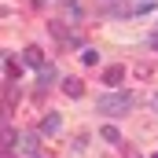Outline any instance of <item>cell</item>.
Segmentation results:
<instances>
[{
	"instance_id": "cell-6",
	"label": "cell",
	"mask_w": 158,
	"mask_h": 158,
	"mask_svg": "<svg viewBox=\"0 0 158 158\" xmlns=\"http://www.w3.org/2000/svg\"><path fill=\"white\" fill-rule=\"evenodd\" d=\"M121 74H125L121 66H110V70L103 74V85H107V88H118V81H121Z\"/></svg>"
},
{
	"instance_id": "cell-10",
	"label": "cell",
	"mask_w": 158,
	"mask_h": 158,
	"mask_svg": "<svg viewBox=\"0 0 158 158\" xmlns=\"http://www.w3.org/2000/svg\"><path fill=\"white\" fill-rule=\"evenodd\" d=\"M66 19H81V4H77V0L66 4Z\"/></svg>"
},
{
	"instance_id": "cell-2",
	"label": "cell",
	"mask_w": 158,
	"mask_h": 158,
	"mask_svg": "<svg viewBox=\"0 0 158 158\" xmlns=\"http://www.w3.org/2000/svg\"><path fill=\"white\" fill-rule=\"evenodd\" d=\"M22 63H26V66H44V55H40V48L37 44H30V48H26V52H22Z\"/></svg>"
},
{
	"instance_id": "cell-1",
	"label": "cell",
	"mask_w": 158,
	"mask_h": 158,
	"mask_svg": "<svg viewBox=\"0 0 158 158\" xmlns=\"http://www.w3.org/2000/svg\"><path fill=\"white\" fill-rule=\"evenodd\" d=\"M129 107H136V92H103L96 99V110L107 114V118H118V114H129Z\"/></svg>"
},
{
	"instance_id": "cell-8",
	"label": "cell",
	"mask_w": 158,
	"mask_h": 158,
	"mask_svg": "<svg viewBox=\"0 0 158 158\" xmlns=\"http://www.w3.org/2000/svg\"><path fill=\"white\" fill-rule=\"evenodd\" d=\"M99 136H103L107 143H121V132L114 129V125H103V132H99Z\"/></svg>"
},
{
	"instance_id": "cell-14",
	"label": "cell",
	"mask_w": 158,
	"mask_h": 158,
	"mask_svg": "<svg viewBox=\"0 0 158 158\" xmlns=\"http://www.w3.org/2000/svg\"><path fill=\"white\" fill-rule=\"evenodd\" d=\"M151 158H158V151H155V155H151Z\"/></svg>"
},
{
	"instance_id": "cell-11",
	"label": "cell",
	"mask_w": 158,
	"mask_h": 158,
	"mask_svg": "<svg viewBox=\"0 0 158 158\" xmlns=\"http://www.w3.org/2000/svg\"><path fill=\"white\" fill-rule=\"evenodd\" d=\"M151 48H155V52H158V30H155V33H151Z\"/></svg>"
},
{
	"instance_id": "cell-12",
	"label": "cell",
	"mask_w": 158,
	"mask_h": 158,
	"mask_svg": "<svg viewBox=\"0 0 158 158\" xmlns=\"http://www.w3.org/2000/svg\"><path fill=\"white\" fill-rule=\"evenodd\" d=\"M151 107H155V110H158V92H155V96H151Z\"/></svg>"
},
{
	"instance_id": "cell-5",
	"label": "cell",
	"mask_w": 158,
	"mask_h": 158,
	"mask_svg": "<svg viewBox=\"0 0 158 158\" xmlns=\"http://www.w3.org/2000/svg\"><path fill=\"white\" fill-rule=\"evenodd\" d=\"M59 129H63V118L59 114H48V118L40 121V132H59Z\"/></svg>"
},
{
	"instance_id": "cell-9",
	"label": "cell",
	"mask_w": 158,
	"mask_h": 158,
	"mask_svg": "<svg viewBox=\"0 0 158 158\" xmlns=\"http://www.w3.org/2000/svg\"><path fill=\"white\" fill-rule=\"evenodd\" d=\"M81 63L96 66V63H99V52H96V48H81Z\"/></svg>"
},
{
	"instance_id": "cell-7",
	"label": "cell",
	"mask_w": 158,
	"mask_h": 158,
	"mask_svg": "<svg viewBox=\"0 0 158 158\" xmlns=\"http://www.w3.org/2000/svg\"><path fill=\"white\" fill-rule=\"evenodd\" d=\"M55 77H59V74H55V66H40V88H48V85H55Z\"/></svg>"
},
{
	"instance_id": "cell-3",
	"label": "cell",
	"mask_w": 158,
	"mask_h": 158,
	"mask_svg": "<svg viewBox=\"0 0 158 158\" xmlns=\"http://www.w3.org/2000/svg\"><path fill=\"white\" fill-rule=\"evenodd\" d=\"M19 147H22V151H30V155H37V151H40V136H37V132L19 136Z\"/></svg>"
},
{
	"instance_id": "cell-4",
	"label": "cell",
	"mask_w": 158,
	"mask_h": 158,
	"mask_svg": "<svg viewBox=\"0 0 158 158\" xmlns=\"http://www.w3.org/2000/svg\"><path fill=\"white\" fill-rule=\"evenodd\" d=\"M63 92H66L70 99H81V92H85V85H81L77 77H66V81H63Z\"/></svg>"
},
{
	"instance_id": "cell-13",
	"label": "cell",
	"mask_w": 158,
	"mask_h": 158,
	"mask_svg": "<svg viewBox=\"0 0 158 158\" xmlns=\"http://www.w3.org/2000/svg\"><path fill=\"white\" fill-rule=\"evenodd\" d=\"M37 158H52V155H44V151H37Z\"/></svg>"
}]
</instances>
